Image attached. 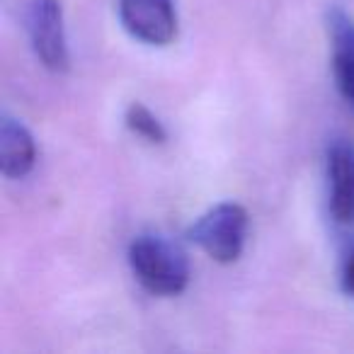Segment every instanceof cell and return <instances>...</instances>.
<instances>
[{
	"mask_svg": "<svg viewBox=\"0 0 354 354\" xmlns=\"http://www.w3.org/2000/svg\"><path fill=\"white\" fill-rule=\"evenodd\" d=\"M129 265L138 284L156 296H177L189 284L187 255L162 236H138L129 245Z\"/></svg>",
	"mask_w": 354,
	"mask_h": 354,
	"instance_id": "6da1fadb",
	"label": "cell"
},
{
	"mask_svg": "<svg viewBox=\"0 0 354 354\" xmlns=\"http://www.w3.org/2000/svg\"><path fill=\"white\" fill-rule=\"evenodd\" d=\"M248 231V212L241 204L223 202L209 209L204 216L189 226L187 238L197 243L212 260L221 265H231L241 257L245 245Z\"/></svg>",
	"mask_w": 354,
	"mask_h": 354,
	"instance_id": "7a4b0ae2",
	"label": "cell"
},
{
	"mask_svg": "<svg viewBox=\"0 0 354 354\" xmlns=\"http://www.w3.org/2000/svg\"><path fill=\"white\" fill-rule=\"evenodd\" d=\"M27 32L32 49L41 66L54 73L68 71V46H66L64 10L59 0H30L27 6Z\"/></svg>",
	"mask_w": 354,
	"mask_h": 354,
	"instance_id": "3957f363",
	"label": "cell"
},
{
	"mask_svg": "<svg viewBox=\"0 0 354 354\" xmlns=\"http://www.w3.org/2000/svg\"><path fill=\"white\" fill-rule=\"evenodd\" d=\"M122 25L133 39L167 46L177 37V12L172 0H119Z\"/></svg>",
	"mask_w": 354,
	"mask_h": 354,
	"instance_id": "277c9868",
	"label": "cell"
},
{
	"mask_svg": "<svg viewBox=\"0 0 354 354\" xmlns=\"http://www.w3.org/2000/svg\"><path fill=\"white\" fill-rule=\"evenodd\" d=\"M330 175V214L337 223L354 221V148L349 143H333L328 151Z\"/></svg>",
	"mask_w": 354,
	"mask_h": 354,
	"instance_id": "5b68a950",
	"label": "cell"
},
{
	"mask_svg": "<svg viewBox=\"0 0 354 354\" xmlns=\"http://www.w3.org/2000/svg\"><path fill=\"white\" fill-rule=\"evenodd\" d=\"M328 30L333 39V73L337 90L354 107V20L339 8L328 15Z\"/></svg>",
	"mask_w": 354,
	"mask_h": 354,
	"instance_id": "8992f818",
	"label": "cell"
},
{
	"mask_svg": "<svg viewBox=\"0 0 354 354\" xmlns=\"http://www.w3.org/2000/svg\"><path fill=\"white\" fill-rule=\"evenodd\" d=\"M37 162V146L32 133L20 122L6 117L0 124V170L10 180L30 175Z\"/></svg>",
	"mask_w": 354,
	"mask_h": 354,
	"instance_id": "52a82bcc",
	"label": "cell"
},
{
	"mask_svg": "<svg viewBox=\"0 0 354 354\" xmlns=\"http://www.w3.org/2000/svg\"><path fill=\"white\" fill-rule=\"evenodd\" d=\"M124 122H127L129 131H133L136 136L146 138L148 143H165L167 141V131L162 129V124L158 122L156 114H153L148 107H143L141 102L129 104Z\"/></svg>",
	"mask_w": 354,
	"mask_h": 354,
	"instance_id": "ba28073f",
	"label": "cell"
},
{
	"mask_svg": "<svg viewBox=\"0 0 354 354\" xmlns=\"http://www.w3.org/2000/svg\"><path fill=\"white\" fill-rule=\"evenodd\" d=\"M342 289L347 296L354 299V252L349 255L347 265H344V272H342Z\"/></svg>",
	"mask_w": 354,
	"mask_h": 354,
	"instance_id": "9c48e42d",
	"label": "cell"
}]
</instances>
